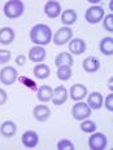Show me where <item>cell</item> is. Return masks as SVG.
I'll list each match as a JSON object with an SVG mask.
<instances>
[{
  "mask_svg": "<svg viewBox=\"0 0 113 150\" xmlns=\"http://www.w3.org/2000/svg\"><path fill=\"white\" fill-rule=\"evenodd\" d=\"M11 51L8 49H0V64L1 65H5L8 64L9 60H11Z\"/></svg>",
  "mask_w": 113,
  "mask_h": 150,
  "instance_id": "28",
  "label": "cell"
},
{
  "mask_svg": "<svg viewBox=\"0 0 113 150\" xmlns=\"http://www.w3.org/2000/svg\"><path fill=\"white\" fill-rule=\"evenodd\" d=\"M14 31L11 29V27H3L1 30H0V43L4 45H9L13 43L14 40Z\"/></svg>",
  "mask_w": 113,
  "mask_h": 150,
  "instance_id": "16",
  "label": "cell"
},
{
  "mask_svg": "<svg viewBox=\"0 0 113 150\" xmlns=\"http://www.w3.org/2000/svg\"><path fill=\"white\" fill-rule=\"evenodd\" d=\"M83 69L87 73H96L100 69V61L99 58L94 57V56H89L84 58L83 61Z\"/></svg>",
  "mask_w": 113,
  "mask_h": 150,
  "instance_id": "14",
  "label": "cell"
},
{
  "mask_svg": "<svg viewBox=\"0 0 113 150\" xmlns=\"http://www.w3.org/2000/svg\"><path fill=\"white\" fill-rule=\"evenodd\" d=\"M55 65L57 67L60 66H69L70 67L73 65V57H72L70 53L68 52H61L57 54V57L55 58Z\"/></svg>",
  "mask_w": 113,
  "mask_h": 150,
  "instance_id": "18",
  "label": "cell"
},
{
  "mask_svg": "<svg viewBox=\"0 0 113 150\" xmlns=\"http://www.w3.org/2000/svg\"><path fill=\"white\" fill-rule=\"evenodd\" d=\"M73 36V30L69 26H64L57 30V33L53 35V44L56 45H64L67 44Z\"/></svg>",
  "mask_w": 113,
  "mask_h": 150,
  "instance_id": "5",
  "label": "cell"
},
{
  "mask_svg": "<svg viewBox=\"0 0 113 150\" xmlns=\"http://www.w3.org/2000/svg\"><path fill=\"white\" fill-rule=\"evenodd\" d=\"M77 12L74 11V9H67V11H64V13H61V21L64 25H67V26H70V25H73L75 21H77Z\"/></svg>",
  "mask_w": 113,
  "mask_h": 150,
  "instance_id": "22",
  "label": "cell"
},
{
  "mask_svg": "<svg viewBox=\"0 0 113 150\" xmlns=\"http://www.w3.org/2000/svg\"><path fill=\"white\" fill-rule=\"evenodd\" d=\"M89 146L91 150H103L107 146V137L100 132H92V135L89 139Z\"/></svg>",
  "mask_w": 113,
  "mask_h": 150,
  "instance_id": "7",
  "label": "cell"
},
{
  "mask_svg": "<svg viewBox=\"0 0 113 150\" xmlns=\"http://www.w3.org/2000/svg\"><path fill=\"white\" fill-rule=\"evenodd\" d=\"M87 49L86 42L82 39H73L70 43H69V51L73 54H82L84 53V51Z\"/></svg>",
  "mask_w": 113,
  "mask_h": 150,
  "instance_id": "13",
  "label": "cell"
},
{
  "mask_svg": "<svg viewBox=\"0 0 113 150\" xmlns=\"http://www.w3.org/2000/svg\"><path fill=\"white\" fill-rule=\"evenodd\" d=\"M57 150H74V145L72 141L64 139L57 142Z\"/></svg>",
  "mask_w": 113,
  "mask_h": 150,
  "instance_id": "27",
  "label": "cell"
},
{
  "mask_svg": "<svg viewBox=\"0 0 113 150\" xmlns=\"http://www.w3.org/2000/svg\"><path fill=\"white\" fill-rule=\"evenodd\" d=\"M17 78H18L17 70L12 66H5L0 71V80L5 86H12L17 80Z\"/></svg>",
  "mask_w": 113,
  "mask_h": 150,
  "instance_id": "6",
  "label": "cell"
},
{
  "mask_svg": "<svg viewBox=\"0 0 113 150\" xmlns=\"http://www.w3.org/2000/svg\"><path fill=\"white\" fill-rule=\"evenodd\" d=\"M103 17H104V9L102 7H99V5H92V7H90L86 11V13H84L86 21L92 25L100 22V21L103 20Z\"/></svg>",
  "mask_w": 113,
  "mask_h": 150,
  "instance_id": "4",
  "label": "cell"
},
{
  "mask_svg": "<svg viewBox=\"0 0 113 150\" xmlns=\"http://www.w3.org/2000/svg\"><path fill=\"white\" fill-rule=\"evenodd\" d=\"M79 127L84 133H92V132H95V129H96V124L94 123L92 120H84L81 123Z\"/></svg>",
  "mask_w": 113,
  "mask_h": 150,
  "instance_id": "25",
  "label": "cell"
},
{
  "mask_svg": "<svg viewBox=\"0 0 113 150\" xmlns=\"http://www.w3.org/2000/svg\"><path fill=\"white\" fill-rule=\"evenodd\" d=\"M68 98V91L64 86H59L56 87L55 91H53V95H52V100L51 101L53 102V105L56 106H60L62 105Z\"/></svg>",
  "mask_w": 113,
  "mask_h": 150,
  "instance_id": "8",
  "label": "cell"
},
{
  "mask_svg": "<svg viewBox=\"0 0 113 150\" xmlns=\"http://www.w3.org/2000/svg\"><path fill=\"white\" fill-rule=\"evenodd\" d=\"M72 115L75 120H84L91 115V109L84 102H77L72 109Z\"/></svg>",
  "mask_w": 113,
  "mask_h": 150,
  "instance_id": "3",
  "label": "cell"
},
{
  "mask_svg": "<svg viewBox=\"0 0 113 150\" xmlns=\"http://www.w3.org/2000/svg\"><path fill=\"white\" fill-rule=\"evenodd\" d=\"M24 9H25L24 3L21 0H9L4 5V14L8 18L14 20V18H18L22 16Z\"/></svg>",
  "mask_w": 113,
  "mask_h": 150,
  "instance_id": "2",
  "label": "cell"
},
{
  "mask_svg": "<svg viewBox=\"0 0 113 150\" xmlns=\"http://www.w3.org/2000/svg\"><path fill=\"white\" fill-rule=\"evenodd\" d=\"M33 115L36 120L46 122L51 117V110H49L48 106H46V105H36L33 110Z\"/></svg>",
  "mask_w": 113,
  "mask_h": 150,
  "instance_id": "10",
  "label": "cell"
},
{
  "mask_svg": "<svg viewBox=\"0 0 113 150\" xmlns=\"http://www.w3.org/2000/svg\"><path fill=\"white\" fill-rule=\"evenodd\" d=\"M99 48L103 54L112 56L113 54V39L111 36L102 39V42H100V44H99Z\"/></svg>",
  "mask_w": 113,
  "mask_h": 150,
  "instance_id": "21",
  "label": "cell"
},
{
  "mask_svg": "<svg viewBox=\"0 0 113 150\" xmlns=\"http://www.w3.org/2000/svg\"><path fill=\"white\" fill-rule=\"evenodd\" d=\"M57 78L62 82H67L72 78V69L69 66H60L57 67Z\"/></svg>",
  "mask_w": 113,
  "mask_h": 150,
  "instance_id": "24",
  "label": "cell"
},
{
  "mask_svg": "<svg viewBox=\"0 0 113 150\" xmlns=\"http://www.w3.org/2000/svg\"><path fill=\"white\" fill-rule=\"evenodd\" d=\"M104 29L107 31H109V33H112L113 31V14L112 13H109V14H107L105 16V18H104Z\"/></svg>",
  "mask_w": 113,
  "mask_h": 150,
  "instance_id": "29",
  "label": "cell"
},
{
  "mask_svg": "<svg viewBox=\"0 0 113 150\" xmlns=\"http://www.w3.org/2000/svg\"><path fill=\"white\" fill-rule=\"evenodd\" d=\"M16 132H17V126H16V123H13L12 120L4 122V123L1 124V127H0V133L4 137H12Z\"/></svg>",
  "mask_w": 113,
  "mask_h": 150,
  "instance_id": "20",
  "label": "cell"
},
{
  "mask_svg": "<svg viewBox=\"0 0 113 150\" xmlns=\"http://www.w3.org/2000/svg\"><path fill=\"white\" fill-rule=\"evenodd\" d=\"M18 80H20V82L22 83V86H26L27 88L31 89L33 92H35V91H38L36 83L34 82L33 79H30V78H27V76H20V78H18Z\"/></svg>",
  "mask_w": 113,
  "mask_h": 150,
  "instance_id": "26",
  "label": "cell"
},
{
  "mask_svg": "<svg viewBox=\"0 0 113 150\" xmlns=\"http://www.w3.org/2000/svg\"><path fill=\"white\" fill-rule=\"evenodd\" d=\"M53 89L49 86H40L38 88V100L42 102H48L52 100Z\"/></svg>",
  "mask_w": 113,
  "mask_h": 150,
  "instance_id": "19",
  "label": "cell"
},
{
  "mask_svg": "<svg viewBox=\"0 0 113 150\" xmlns=\"http://www.w3.org/2000/svg\"><path fill=\"white\" fill-rule=\"evenodd\" d=\"M30 39L34 44H39V47L47 45L52 40V31L47 25L38 23L30 31Z\"/></svg>",
  "mask_w": 113,
  "mask_h": 150,
  "instance_id": "1",
  "label": "cell"
},
{
  "mask_svg": "<svg viewBox=\"0 0 113 150\" xmlns=\"http://www.w3.org/2000/svg\"><path fill=\"white\" fill-rule=\"evenodd\" d=\"M44 13L47 14V17L49 18H56L59 17L61 13V5L59 1H53V0H49V1L46 3L44 5Z\"/></svg>",
  "mask_w": 113,
  "mask_h": 150,
  "instance_id": "9",
  "label": "cell"
},
{
  "mask_svg": "<svg viewBox=\"0 0 113 150\" xmlns=\"http://www.w3.org/2000/svg\"><path fill=\"white\" fill-rule=\"evenodd\" d=\"M7 102V92L0 88V105H4Z\"/></svg>",
  "mask_w": 113,
  "mask_h": 150,
  "instance_id": "31",
  "label": "cell"
},
{
  "mask_svg": "<svg viewBox=\"0 0 113 150\" xmlns=\"http://www.w3.org/2000/svg\"><path fill=\"white\" fill-rule=\"evenodd\" d=\"M25 62H26V58H25V56L20 54L16 57V64L20 65V66H22V65H25Z\"/></svg>",
  "mask_w": 113,
  "mask_h": 150,
  "instance_id": "32",
  "label": "cell"
},
{
  "mask_svg": "<svg viewBox=\"0 0 113 150\" xmlns=\"http://www.w3.org/2000/svg\"><path fill=\"white\" fill-rule=\"evenodd\" d=\"M87 96V88L82 84H74L70 88V97L74 101H81Z\"/></svg>",
  "mask_w": 113,
  "mask_h": 150,
  "instance_id": "15",
  "label": "cell"
},
{
  "mask_svg": "<svg viewBox=\"0 0 113 150\" xmlns=\"http://www.w3.org/2000/svg\"><path fill=\"white\" fill-rule=\"evenodd\" d=\"M105 109L109 110V111L113 110V95L112 93L105 97Z\"/></svg>",
  "mask_w": 113,
  "mask_h": 150,
  "instance_id": "30",
  "label": "cell"
},
{
  "mask_svg": "<svg viewBox=\"0 0 113 150\" xmlns=\"http://www.w3.org/2000/svg\"><path fill=\"white\" fill-rule=\"evenodd\" d=\"M112 84H113V80L109 79V82H108V88H109V89H113V86H112Z\"/></svg>",
  "mask_w": 113,
  "mask_h": 150,
  "instance_id": "33",
  "label": "cell"
},
{
  "mask_svg": "<svg viewBox=\"0 0 113 150\" xmlns=\"http://www.w3.org/2000/svg\"><path fill=\"white\" fill-rule=\"evenodd\" d=\"M21 140L26 148H35L38 145V141H39V136L35 131H26L21 137Z\"/></svg>",
  "mask_w": 113,
  "mask_h": 150,
  "instance_id": "11",
  "label": "cell"
},
{
  "mask_svg": "<svg viewBox=\"0 0 113 150\" xmlns=\"http://www.w3.org/2000/svg\"><path fill=\"white\" fill-rule=\"evenodd\" d=\"M103 104H104V98L100 92H92L87 98V105L90 106V109H94V110H99Z\"/></svg>",
  "mask_w": 113,
  "mask_h": 150,
  "instance_id": "12",
  "label": "cell"
},
{
  "mask_svg": "<svg viewBox=\"0 0 113 150\" xmlns=\"http://www.w3.org/2000/svg\"><path fill=\"white\" fill-rule=\"evenodd\" d=\"M29 58H30V61H33V62H40V61H43L46 58V51H44V48H43V47H39V45L33 47V48L29 51Z\"/></svg>",
  "mask_w": 113,
  "mask_h": 150,
  "instance_id": "17",
  "label": "cell"
},
{
  "mask_svg": "<svg viewBox=\"0 0 113 150\" xmlns=\"http://www.w3.org/2000/svg\"><path fill=\"white\" fill-rule=\"evenodd\" d=\"M33 73L38 79H47L49 76V74H51V70H49V67L47 65L40 64V65H35Z\"/></svg>",
  "mask_w": 113,
  "mask_h": 150,
  "instance_id": "23",
  "label": "cell"
}]
</instances>
